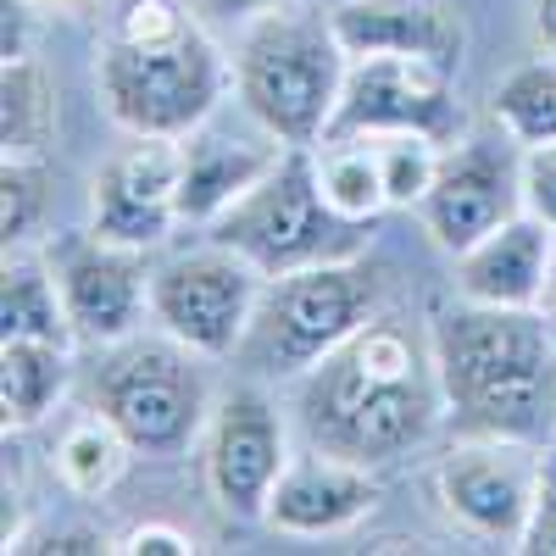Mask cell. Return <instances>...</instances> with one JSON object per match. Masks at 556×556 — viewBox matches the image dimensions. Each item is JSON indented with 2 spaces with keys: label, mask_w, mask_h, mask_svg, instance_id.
I'll use <instances>...</instances> for the list:
<instances>
[{
  "label": "cell",
  "mask_w": 556,
  "mask_h": 556,
  "mask_svg": "<svg viewBox=\"0 0 556 556\" xmlns=\"http://www.w3.org/2000/svg\"><path fill=\"white\" fill-rule=\"evenodd\" d=\"M534 39L545 56H556V0H534Z\"/></svg>",
  "instance_id": "33"
},
{
  "label": "cell",
  "mask_w": 556,
  "mask_h": 556,
  "mask_svg": "<svg viewBox=\"0 0 556 556\" xmlns=\"http://www.w3.org/2000/svg\"><path fill=\"white\" fill-rule=\"evenodd\" d=\"M228 84L235 62H223L190 0H128L96 51L101 106L123 134H195L223 106Z\"/></svg>",
  "instance_id": "3"
},
{
  "label": "cell",
  "mask_w": 556,
  "mask_h": 556,
  "mask_svg": "<svg viewBox=\"0 0 556 556\" xmlns=\"http://www.w3.org/2000/svg\"><path fill=\"white\" fill-rule=\"evenodd\" d=\"M556 251V228L534 212L506 217L479 245L456 256V295L484 301V306H540L545 301V273Z\"/></svg>",
  "instance_id": "18"
},
{
  "label": "cell",
  "mask_w": 556,
  "mask_h": 556,
  "mask_svg": "<svg viewBox=\"0 0 556 556\" xmlns=\"http://www.w3.org/2000/svg\"><path fill=\"white\" fill-rule=\"evenodd\" d=\"M495 128H506L518 146H551L556 139V56L545 62H523L495 84V101H490Z\"/></svg>",
  "instance_id": "24"
},
{
  "label": "cell",
  "mask_w": 556,
  "mask_h": 556,
  "mask_svg": "<svg viewBox=\"0 0 556 556\" xmlns=\"http://www.w3.org/2000/svg\"><path fill=\"white\" fill-rule=\"evenodd\" d=\"M374 501H379L374 468L306 445V451L290 456V468L278 473L262 523L278 529V534L317 540V534H340V529L362 523L367 513H374Z\"/></svg>",
  "instance_id": "15"
},
{
  "label": "cell",
  "mask_w": 556,
  "mask_h": 556,
  "mask_svg": "<svg viewBox=\"0 0 556 556\" xmlns=\"http://www.w3.org/2000/svg\"><path fill=\"white\" fill-rule=\"evenodd\" d=\"M317 162V190L334 206V217L345 223H379L390 212L384 195V167H379V146L374 134H345V139H317L312 146Z\"/></svg>",
  "instance_id": "20"
},
{
  "label": "cell",
  "mask_w": 556,
  "mask_h": 556,
  "mask_svg": "<svg viewBox=\"0 0 556 556\" xmlns=\"http://www.w3.org/2000/svg\"><path fill=\"white\" fill-rule=\"evenodd\" d=\"M540 451L545 445L495 440V434H456V445L434 468V495L445 506V518L484 545L518 551L529 506H534Z\"/></svg>",
  "instance_id": "11"
},
{
  "label": "cell",
  "mask_w": 556,
  "mask_h": 556,
  "mask_svg": "<svg viewBox=\"0 0 556 556\" xmlns=\"http://www.w3.org/2000/svg\"><path fill=\"white\" fill-rule=\"evenodd\" d=\"M434 362L445 390V424L456 434L556 440V317L545 306L462 301L434 312Z\"/></svg>",
  "instance_id": "2"
},
{
  "label": "cell",
  "mask_w": 556,
  "mask_h": 556,
  "mask_svg": "<svg viewBox=\"0 0 556 556\" xmlns=\"http://www.w3.org/2000/svg\"><path fill=\"white\" fill-rule=\"evenodd\" d=\"M28 56V7L23 0H7V62Z\"/></svg>",
  "instance_id": "31"
},
{
  "label": "cell",
  "mask_w": 556,
  "mask_h": 556,
  "mask_svg": "<svg viewBox=\"0 0 556 556\" xmlns=\"http://www.w3.org/2000/svg\"><path fill=\"white\" fill-rule=\"evenodd\" d=\"M73 345L62 340H7L0 345V406L7 429H34L51 417V406L67 395L73 379Z\"/></svg>",
  "instance_id": "19"
},
{
  "label": "cell",
  "mask_w": 556,
  "mask_h": 556,
  "mask_svg": "<svg viewBox=\"0 0 556 556\" xmlns=\"http://www.w3.org/2000/svg\"><path fill=\"white\" fill-rule=\"evenodd\" d=\"M51 273H56V290L78 340L117 345L139 334V323L151 312L146 251L101 240L96 228H84V235H62L51 245Z\"/></svg>",
  "instance_id": "13"
},
{
  "label": "cell",
  "mask_w": 556,
  "mask_h": 556,
  "mask_svg": "<svg viewBox=\"0 0 556 556\" xmlns=\"http://www.w3.org/2000/svg\"><path fill=\"white\" fill-rule=\"evenodd\" d=\"M117 551H128V556H190L195 540L184 529H167V523H146V529H134Z\"/></svg>",
  "instance_id": "29"
},
{
  "label": "cell",
  "mask_w": 556,
  "mask_h": 556,
  "mask_svg": "<svg viewBox=\"0 0 556 556\" xmlns=\"http://www.w3.org/2000/svg\"><path fill=\"white\" fill-rule=\"evenodd\" d=\"M384 306V278L362 256L306 262L262 285L245 345L235 351L251 379H301L312 362L345 345Z\"/></svg>",
  "instance_id": "5"
},
{
  "label": "cell",
  "mask_w": 556,
  "mask_h": 556,
  "mask_svg": "<svg viewBox=\"0 0 556 556\" xmlns=\"http://www.w3.org/2000/svg\"><path fill=\"white\" fill-rule=\"evenodd\" d=\"M345 56H429L462 67L468 28L445 0H340L329 12Z\"/></svg>",
  "instance_id": "17"
},
{
  "label": "cell",
  "mask_w": 556,
  "mask_h": 556,
  "mask_svg": "<svg viewBox=\"0 0 556 556\" xmlns=\"http://www.w3.org/2000/svg\"><path fill=\"white\" fill-rule=\"evenodd\" d=\"M551 317H556V251H551V273H545V301H540Z\"/></svg>",
  "instance_id": "34"
},
{
  "label": "cell",
  "mask_w": 556,
  "mask_h": 556,
  "mask_svg": "<svg viewBox=\"0 0 556 556\" xmlns=\"http://www.w3.org/2000/svg\"><path fill=\"white\" fill-rule=\"evenodd\" d=\"M290 434L278 417L273 395L262 384H240L223 401H212L206 434H201V468H206V490L228 518L240 523H262L278 473L290 468Z\"/></svg>",
  "instance_id": "12"
},
{
  "label": "cell",
  "mask_w": 556,
  "mask_h": 556,
  "mask_svg": "<svg viewBox=\"0 0 556 556\" xmlns=\"http://www.w3.org/2000/svg\"><path fill=\"white\" fill-rule=\"evenodd\" d=\"M45 7H56V12H78V7H89V0H45Z\"/></svg>",
  "instance_id": "35"
},
{
  "label": "cell",
  "mask_w": 556,
  "mask_h": 556,
  "mask_svg": "<svg viewBox=\"0 0 556 556\" xmlns=\"http://www.w3.org/2000/svg\"><path fill=\"white\" fill-rule=\"evenodd\" d=\"M345 134H424L440 146L462 139L456 67L429 56H351L334 123L323 139Z\"/></svg>",
  "instance_id": "9"
},
{
  "label": "cell",
  "mask_w": 556,
  "mask_h": 556,
  "mask_svg": "<svg viewBox=\"0 0 556 556\" xmlns=\"http://www.w3.org/2000/svg\"><path fill=\"white\" fill-rule=\"evenodd\" d=\"M345 45L329 12H295L290 0L256 12L235 51V96L256 128L285 146H317L345 89Z\"/></svg>",
  "instance_id": "4"
},
{
  "label": "cell",
  "mask_w": 556,
  "mask_h": 556,
  "mask_svg": "<svg viewBox=\"0 0 556 556\" xmlns=\"http://www.w3.org/2000/svg\"><path fill=\"white\" fill-rule=\"evenodd\" d=\"M178 151H184V167H178V217L206 228L212 217H223L228 206H235L251 184H262L290 146H285V139H273L267 128L228 134V128H212V117H206L195 134L178 139Z\"/></svg>",
  "instance_id": "16"
},
{
  "label": "cell",
  "mask_w": 556,
  "mask_h": 556,
  "mask_svg": "<svg viewBox=\"0 0 556 556\" xmlns=\"http://www.w3.org/2000/svg\"><path fill=\"white\" fill-rule=\"evenodd\" d=\"M178 167L184 151L178 139H151V134H128V146L112 151L89 184V228L101 240L151 251L173 235L178 217Z\"/></svg>",
  "instance_id": "14"
},
{
  "label": "cell",
  "mask_w": 556,
  "mask_h": 556,
  "mask_svg": "<svg viewBox=\"0 0 556 556\" xmlns=\"http://www.w3.org/2000/svg\"><path fill=\"white\" fill-rule=\"evenodd\" d=\"M12 551H106L96 529H51V534H23Z\"/></svg>",
  "instance_id": "30"
},
{
  "label": "cell",
  "mask_w": 556,
  "mask_h": 556,
  "mask_svg": "<svg viewBox=\"0 0 556 556\" xmlns=\"http://www.w3.org/2000/svg\"><path fill=\"white\" fill-rule=\"evenodd\" d=\"M518 212H523V146L506 128L445 146L440 173L429 184L424 206H417L424 235L445 256H462Z\"/></svg>",
  "instance_id": "10"
},
{
  "label": "cell",
  "mask_w": 556,
  "mask_h": 556,
  "mask_svg": "<svg viewBox=\"0 0 556 556\" xmlns=\"http://www.w3.org/2000/svg\"><path fill=\"white\" fill-rule=\"evenodd\" d=\"M518 551L534 556H556V440L540 451V479H534V506H529V523Z\"/></svg>",
  "instance_id": "27"
},
{
  "label": "cell",
  "mask_w": 556,
  "mask_h": 556,
  "mask_svg": "<svg viewBox=\"0 0 556 556\" xmlns=\"http://www.w3.org/2000/svg\"><path fill=\"white\" fill-rule=\"evenodd\" d=\"M206 240L240 251L251 267H262L273 278V273L306 267V262L362 256L367 228L334 217V206L317 190L312 146H290L262 184H251L223 217L206 223Z\"/></svg>",
  "instance_id": "7"
},
{
  "label": "cell",
  "mask_w": 556,
  "mask_h": 556,
  "mask_svg": "<svg viewBox=\"0 0 556 556\" xmlns=\"http://www.w3.org/2000/svg\"><path fill=\"white\" fill-rule=\"evenodd\" d=\"M195 12H217V17H256V12H273L285 0H190Z\"/></svg>",
  "instance_id": "32"
},
{
  "label": "cell",
  "mask_w": 556,
  "mask_h": 556,
  "mask_svg": "<svg viewBox=\"0 0 556 556\" xmlns=\"http://www.w3.org/2000/svg\"><path fill=\"white\" fill-rule=\"evenodd\" d=\"M45 206H51V178H45L39 156H7L0 167V235L12 245H28L45 223Z\"/></svg>",
  "instance_id": "26"
},
{
  "label": "cell",
  "mask_w": 556,
  "mask_h": 556,
  "mask_svg": "<svg viewBox=\"0 0 556 556\" xmlns=\"http://www.w3.org/2000/svg\"><path fill=\"white\" fill-rule=\"evenodd\" d=\"M56 134V89L45 78L34 56L7 62V84H0V146L7 156H39Z\"/></svg>",
  "instance_id": "23"
},
{
  "label": "cell",
  "mask_w": 556,
  "mask_h": 556,
  "mask_svg": "<svg viewBox=\"0 0 556 556\" xmlns=\"http://www.w3.org/2000/svg\"><path fill=\"white\" fill-rule=\"evenodd\" d=\"M128 456H134V445L117 434V424L106 412L89 406V412L73 417V424L62 429V440H56V479L73 495H106L123 479Z\"/></svg>",
  "instance_id": "22"
},
{
  "label": "cell",
  "mask_w": 556,
  "mask_h": 556,
  "mask_svg": "<svg viewBox=\"0 0 556 556\" xmlns=\"http://www.w3.org/2000/svg\"><path fill=\"white\" fill-rule=\"evenodd\" d=\"M445 424L434 334L374 312L362 329L295 379V429L312 451L390 468Z\"/></svg>",
  "instance_id": "1"
},
{
  "label": "cell",
  "mask_w": 556,
  "mask_h": 556,
  "mask_svg": "<svg viewBox=\"0 0 556 556\" xmlns=\"http://www.w3.org/2000/svg\"><path fill=\"white\" fill-rule=\"evenodd\" d=\"M262 285H267L262 267H251L240 251L206 240L201 251H184L151 273V317L162 334L217 362L245 345Z\"/></svg>",
  "instance_id": "8"
},
{
  "label": "cell",
  "mask_w": 556,
  "mask_h": 556,
  "mask_svg": "<svg viewBox=\"0 0 556 556\" xmlns=\"http://www.w3.org/2000/svg\"><path fill=\"white\" fill-rule=\"evenodd\" d=\"M374 146H379L390 206H412L417 212L424 195H429V184H434V173H440L445 146L440 139H424V134H374Z\"/></svg>",
  "instance_id": "25"
},
{
  "label": "cell",
  "mask_w": 556,
  "mask_h": 556,
  "mask_svg": "<svg viewBox=\"0 0 556 556\" xmlns=\"http://www.w3.org/2000/svg\"><path fill=\"white\" fill-rule=\"evenodd\" d=\"M523 212L556 228V139L523 151Z\"/></svg>",
  "instance_id": "28"
},
{
  "label": "cell",
  "mask_w": 556,
  "mask_h": 556,
  "mask_svg": "<svg viewBox=\"0 0 556 556\" xmlns=\"http://www.w3.org/2000/svg\"><path fill=\"white\" fill-rule=\"evenodd\" d=\"M201 362V351L173 334H128L117 345H101L89 406L112 417L134 456H178L206 434L212 417Z\"/></svg>",
  "instance_id": "6"
},
{
  "label": "cell",
  "mask_w": 556,
  "mask_h": 556,
  "mask_svg": "<svg viewBox=\"0 0 556 556\" xmlns=\"http://www.w3.org/2000/svg\"><path fill=\"white\" fill-rule=\"evenodd\" d=\"M0 329L7 340H62L73 345V323L56 290L51 256H34L23 245L7 251V273H0Z\"/></svg>",
  "instance_id": "21"
}]
</instances>
